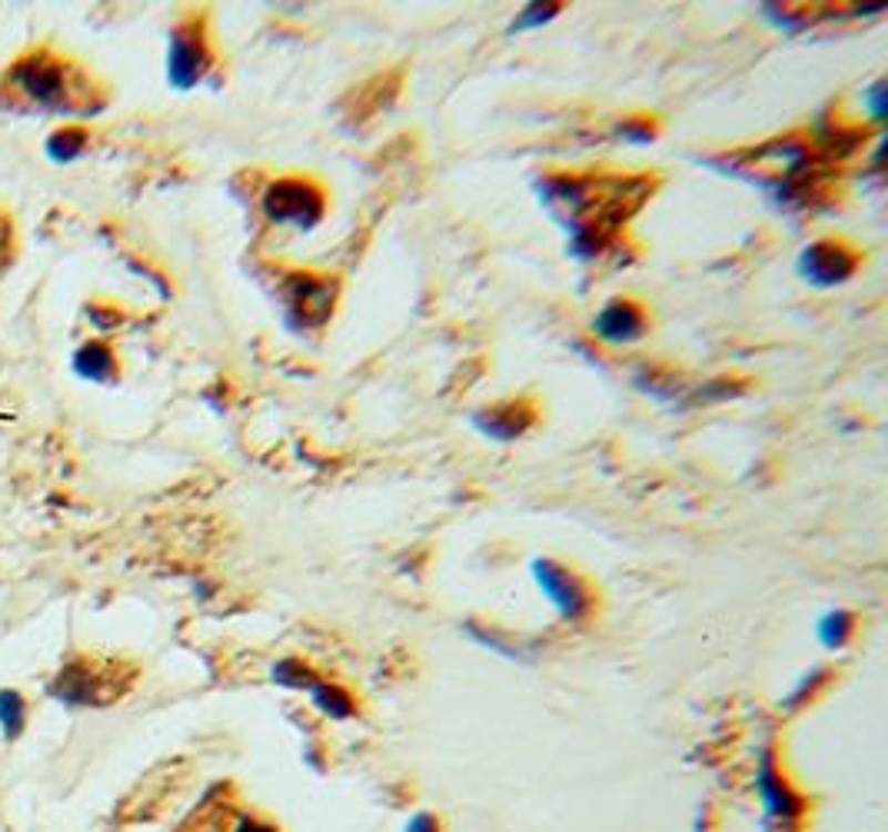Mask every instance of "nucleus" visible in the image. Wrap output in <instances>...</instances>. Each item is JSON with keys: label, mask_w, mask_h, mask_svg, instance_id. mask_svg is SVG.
<instances>
[{"label": "nucleus", "mask_w": 888, "mask_h": 832, "mask_svg": "<svg viewBox=\"0 0 888 832\" xmlns=\"http://www.w3.org/2000/svg\"><path fill=\"white\" fill-rule=\"evenodd\" d=\"M559 10H562V3H525L519 10V17L512 20V30H539L549 20H555Z\"/></svg>", "instance_id": "17"}, {"label": "nucleus", "mask_w": 888, "mask_h": 832, "mask_svg": "<svg viewBox=\"0 0 888 832\" xmlns=\"http://www.w3.org/2000/svg\"><path fill=\"white\" fill-rule=\"evenodd\" d=\"M83 140H86V133H83L80 126H63V130H57V133L50 136L47 153H50V160H57V163H70L73 156H80Z\"/></svg>", "instance_id": "16"}, {"label": "nucleus", "mask_w": 888, "mask_h": 832, "mask_svg": "<svg viewBox=\"0 0 888 832\" xmlns=\"http://www.w3.org/2000/svg\"><path fill=\"white\" fill-rule=\"evenodd\" d=\"M815 636H818L821 646H828V649H841V646L848 642V636H851V612H845V609H831V612H825V616L815 622Z\"/></svg>", "instance_id": "14"}, {"label": "nucleus", "mask_w": 888, "mask_h": 832, "mask_svg": "<svg viewBox=\"0 0 888 832\" xmlns=\"http://www.w3.org/2000/svg\"><path fill=\"white\" fill-rule=\"evenodd\" d=\"M472 426L489 439L509 443V439L522 436L532 426V409L525 403H496V406L479 409L472 416Z\"/></svg>", "instance_id": "11"}, {"label": "nucleus", "mask_w": 888, "mask_h": 832, "mask_svg": "<svg viewBox=\"0 0 888 832\" xmlns=\"http://www.w3.org/2000/svg\"><path fill=\"white\" fill-rule=\"evenodd\" d=\"M406 832H439V825H436V819H432V815L419 812V815H412V819H409Z\"/></svg>", "instance_id": "22"}, {"label": "nucleus", "mask_w": 888, "mask_h": 832, "mask_svg": "<svg viewBox=\"0 0 888 832\" xmlns=\"http://www.w3.org/2000/svg\"><path fill=\"white\" fill-rule=\"evenodd\" d=\"M73 369L83 376V379H93V383H106L116 376V359H113V349L100 339L93 343H83L73 356Z\"/></svg>", "instance_id": "12"}, {"label": "nucleus", "mask_w": 888, "mask_h": 832, "mask_svg": "<svg viewBox=\"0 0 888 832\" xmlns=\"http://www.w3.org/2000/svg\"><path fill=\"white\" fill-rule=\"evenodd\" d=\"M532 582L539 586V592L549 599V606H552L562 619H569V622L585 619L592 599H589L585 586H582L569 569H562V566L552 562V559H532Z\"/></svg>", "instance_id": "7"}, {"label": "nucleus", "mask_w": 888, "mask_h": 832, "mask_svg": "<svg viewBox=\"0 0 888 832\" xmlns=\"http://www.w3.org/2000/svg\"><path fill=\"white\" fill-rule=\"evenodd\" d=\"M855 266H858V256L845 243H835V240H815L795 260L798 276L818 290L841 286L845 280H851Z\"/></svg>", "instance_id": "6"}, {"label": "nucleus", "mask_w": 888, "mask_h": 832, "mask_svg": "<svg viewBox=\"0 0 888 832\" xmlns=\"http://www.w3.org/2000/svg\"><path fill=\"white\" fill-rule=\"evenodd\" d=\"M263 216L276 226H293L296 233H309L326 216V196L316 183L299 176L273 180L259 196Z\"/></svg>", "instance_id": "3"}, {"label": "nucleus", "mask_w": 888, "mask_h": 832, "mask_svg": "<svg viewBox=\"0 0 888 832\" xmlns=\"http://www.w3.org/2000/svg\"><path fill=\"white\" fill-rule=\"evenodd\" d=\"M645 180L622 176H549L539 183V200L555 223L569 230V256L595 260L619 223H625L649 196Z\"/></svg>", "instance_id": "1"}, {"label": "nucleus", "mask_w": 888, "mask_h": 832, "mask_svg": "<svg viewBox=\"0 0 888 832\" xmlns=\"http://www.w3.org/2000/svg\"><path fill=\"white\" fill-rule=\"evenodd\" d=\"M73 70L43 57V53H33V57H23L10 67L7 73V83L27 97L30 103L37 106H47V110H67L76 97L73 90Z\"/></svg>", "instance_id": "4"}, {"label": "nucleus", "mask_w": 888, "mask_h": 832, "mask_svg": "<svg viewBox=\"0 0 888 832\" xmlns=\"http://www.w3.org/2000/svg\"><path fill=\"white\" fill-rule=\"evenodd\" d=\"M210 70V47L206 37L196 23H183L170 33V50H166V77L176 90H190L203 80Z\"/></svg>", "instance_id": "8"}, {"label": "nucleus", "mask_w": 888, "mask_h": 832, "mask_svg": "<svg viewBox=\"0 0 888 832\" xmlns=\"http://www.w3.org/2000/svg\"><path fill=\"white\" fill-rule=\"evenodd\" d=\"M615 133H619L625 143H635V146H645V143L655 140V126H652L649 120H625V123H619Z\"/></svg>", "instance_id": "20"}, {"label": "nucleus", "mask_w": 888, "mask_h": 832, "mask_svg": "<svg viewBox=\"0 0 888 832\" xmlns=\"http://www.w3.org/2000/svg\"><path fill=\"white\" fill-rule=\"evenodd\" d=\"M755 789H758V795H762V805H765L768 822H775L778 832L788 829V825L802 815V799H798V795L788 789V782L778 775V769H775V762H772L768 752H762V759H758Z\"/></svg>", "instance_id": "10"}, {"label": "nucleus", "mask_w": 888, "mask_h": 832, "mask_svg": "<svg viewBox=\"0 0 888 832\" xmlns=\"http://www.w3.org/2000/svg\"><path fill=\"white\" fill-rule=\"evenodd\" d=\"M336 283L323 273H289L279 286L283 319L289 329H316L333 316Z\"/></svg>", "instance_id": "5"}, {"label": "nucleus", "mask_w": 888, "mask_h": 832, "mask_svg": "<svg viewBox=\"0 0 888 832\" xmlns=\"http://www.w3.org/2000/svg\"><path fill=\"white\" fill-rule=\"evenodd\" d=\"M23 719H27L23 696L13 692V689H0V726L7 732V739H17L23 732Z\"/></svg>", "instance_id": "15"}, {"label": "nucleus", "mask_w": 888, "mask_h": 832, "mask_svg": "<svg viewBox=\"0 0 888 832\" xmlns=\"http://www.w3.org/2000/svg\"><path fill=\"white\" fill-rule=\"evenodd\" d=\"M861 106H865L868 120H875V123L885 120V80H875L861 90Z\"/></svg>", "instance_id": "19"}, {"label": "nucleus", "mask_w": 888, "mask_h": 832, "mask_svg": "<svg viewBox=\"0 0 888 832\" xmlns=\"http://www.w3.org/2000/svg\"><path fill=\"white\" fill-rule=\"evenodd\" d=\"M649 329V319H645V310L625 296H615L609 300L595 316H592V333L609 343V346H625V343H635L642 339Z\"/></svg>", "instance_id": "9"}, {"label": "nucleus", "mask_w": 888, "mask_h": 832, "mask_svg": "<svg viewBox=\"0 0 888 832\" xmlns=\"http://www.w3.org/2000/svg\"><path fill=\"white\" fill-rule=\"evenodd\" d=\"M306 692H309L313 706H316L323 716H329V719H349L353 709H356L353 696H349L346 689L333 686V682H319V679H316Z\"/></svg>", "instance_id": "13"}, {"label": "nucleus", "mask_w": 888, "mask_h": 832, "mask_svg": "<svg viewBox=\"0 0 888 832\" xmlns=\"http://www.w3.org/2000/svg\"><path fill=\"white\" fill-rule=\"evenodd\" d=\"M130 682H133V676L130 672L116 676L113 662L100 666L93 659H73L53 676L47 692L67 706H106L116 696H123Z\"/></svg>", "instance_id": "2"}, {"label": "nucleus", "mask_w": 888, "mask_h": 832, "mask_svg": "<svg viewBox=\"0 0 888 832\" xmlns=\"http://www.w3.org/2000/svg\"><path fill=\"white\" fill-rule=\"evenodd\" d=\"M229 832H276V829H273V825H266V822H259V819L239 815V819L229 825Z\"/></svg>", "instance_id": "21"}, {"label": "nucleus", "mask_w": 888, "mask_h": 832, "mask_svg": "<svg viewBox=\"0 0 888 832\" xmlns=\"http://www.w3.org/2000/svg\"><path fill=\"white\" fill-rule=\"evenodd\" d=\"M273 682L289 686V689H309L316 679H313V669H306L303 662H296V659H283V662L273 666Z\"/></svg>", "instance_id": "18"}]
</instances>
